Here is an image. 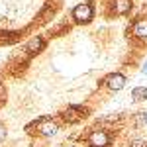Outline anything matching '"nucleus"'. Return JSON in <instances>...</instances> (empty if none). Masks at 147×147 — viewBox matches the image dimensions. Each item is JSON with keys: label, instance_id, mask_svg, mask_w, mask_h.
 I'll return each mask as SVG.
<instances>
[{"label": "nucleus", "instance_id": "f8f14e48", "mask_svg": "<svg viewBox=\"0 0 147 147\" xmlns=\"http://www.w3.org/2000/svg\"><path fill=\"white\" fill-rule=\"evenodd\" d=\"M6 100V88H4V84H0V104Z\"/></svg>", "mask_w": 147, "mask_h": 147}, {"label": "nucleus", "instance_id": "7ed1b4c3", "mask_svg": "<svg viewBox=\"0 0 147 147\" xmlns=\"http://www.w3.org/2000/svg\"><path fill=\"white\" fill-rule=\"evenodd\" d=\"M106 86L110 88V90H122L125 86V77L122 73H112V75H108L106 77Z\"/></svg>", "mask_w": 147, "mask_h": 147}, {"label": "nucleus", "instance_id": "1a4fd4ad", "mask_svg": "<svg viewBox=\"0 0 147 147\" xmlns=\"http://www.w3.org/2000/svg\"><path fill=\"white\" fill-rule=\"evenodd\" d=\"M143 98H147V88L145 86H137V88L131 90V100L139 102V100H143Z\"/></svg>", "mask_w": 147, "mask_h": 147}, {"label": "nucleus", "instance_id": "0eeeda50", "mask_svg": "<svg viewBox=\"0 0 147 147\" xmlns=\"http://www.w3.org/2000/svg\"><path fill=\"white\" fill-rule=\"evenodd\" d=\"M134 34H136L137 37H141V39H145L147 37V20H139V22L136 24Z\"/></svg>", "mask_w": 147, "mask_h": 147}, {"label": "nucleus", "instance_id": "9b49d317", "mask_svg": "<svg viewBox=\"0 0 147 147\" xmlns=\"http://www.w3.org/2000/svg\"><path fill=\"white\" fill-rule=\"evenodd\" d=\"M6 139V125L0 122V141H4Z\"/></svg>", "mask_w": 147, "mask_h": 147}, {"label": "nucleus", "instance_id": "39448f33", "mask_svg": "<svg viewBox=\"0 0 147 147\" xmlns=\"http://www.w3.org/2000/svg\"><path fill=\"white\" fill-rule=\"evenodd\" d=\"M43 47H45V41H43V37H41V35H35V37H32V39L28 41V45H26V51H28L30 55H35V53H39V51H43Z\"/></svg>", "mask_w": 147, "mask_h": 147}, {"label": "nucleus", "instance_id": "6e6552de", "mask_svg": "<svg viewBox=\"0 0 147 147\" xmlns=\"http://www.w3.org/2000/svg\"><path fill=\"white\" fill-rule=\"evenodd\" d=\"M131 10V0H116V14H127Z\"/></svg>", "mask_w": 147, "mask_h": 147}, {"label": "nucleus", "instance_id": "9d476101", "mask_svg": "<svg viewBox=\"0 0 147 147\" xmlns=\"http://www.w3.org/2000/svg\"><path fill=\"white\" fill-rule=\"evenodd\" d=\"M131 147H147V141H143V139H134L131 141Z\"/></svg>", "mask_w": 147, "mask_h": 147}, {"label": "nucleus", "instance_id": "ddd939ff", "mask_svg": "<svg viewBox=\"0 0 147 147\" xmlns=\"http://www.w3.org/2000/svg\"><path fill=\"white\" fill-rule=\"evenodd\" d=\"M143 118H145V122H147V112H145V114H143Z\"/></svg>", "mask_w": 147, "mask_h": 147}, {"label": "nucleus", "instance_id": "f257e3e1", "mask_svg": "<svg viewBox=\"0 0 147 147\" xmlns=\"http://www.w3.org/2000/svg\"><path fill=\"white\" fill-rule=\"evenodd\" d=\"M92 16H94V10L90 4H79L73 10V20L77 24H88L92 20Z\"/></svg>", "mask_w": 147, "mask_h": 147}, {"label": "nucleus", "instance_id": "423d86ee", "mask_svg": "<svg viewBox=\"0 0 147 147\" xmlns=\"http://www.w3.org/2000/svg\"><path fill=\"white\" fill-rule=\"evenodd\" d=\"M59 131V125L53 120H41L39 122V134L41 136H55Z\"/></svg>", "mask_w": 147, "mask_h": 147}, {"label": "nucleus", "instance_id": "20e7f679", "mask_svg": "<svg viewBox=\"0 0 147 147\" xmlns=\"http://www.w3.org/2000/svg\"><path fill=\"white\" fill-rule=\"evenodd\" d=\"M88 143H90V147H106L108 143H110V137H108L106 131L98 129V131H92V134H90Z\"/></svg>", "mask_w": 147, "mask_h": 147}, {"label": "nucleus", "instance_id": "f03ea898", "mask_svg": "<svg viewBox=\"0 0 147 147\" xmlns=\"http://www.w3.org/2000/svg\"><path fill=\"white\" fill-rule=\"evenodd\" d=\"M88 116V110L86 108H82V106H69L67 110L63 112V118L71 122V124H75V122H79V120H84Z\"/></svg>", "mask_w": 147, "mask_h": 147}]
</instances>
